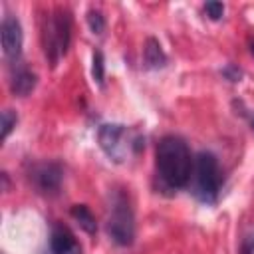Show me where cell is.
I'll list each match as a JSON object with an SVG mask.
<instances>
[{"label": "cell", "mask_w": 254, "mask_h": 254, "mask_svg": "<svg viewBox=\"0 0 254 254\" xmlns=\"http://www.w3.org/2000/svg\"><path fill=\"white\" fill-rule=\"evenodd\" d=\"M155 157H157V171L169 187L183 189L190 181L194 161L190 157L187 143L181 137L177 135L163 137L157 145Z\"/></svg>", "instance_id": "6da1fadb"}, {"label": "cell", "mask_w": 254, "mask_h": 254, "mask_svg": "<svg viewBox=\"0 0 254 254\" xmlns=\"http://www.w3.org/2000/svg\"><path fill=\"white\" fill-rule=\"evenodd\" d=\"M194 181H196V194L204 202H214L220 190V171L218 161L212 153L202 151L194 159Z\"/></svg>", "instance_id": "7a4b0ae2"}, {"label": "cell", "mask_w": 254, "mask_h": 254, "mask_svg": "<svg viewBox=\"0 0 254 254\" xmlns=\"http://www.w3.org/2000/svg\"><path fill=\"white\" fill-rule=\"evenodd\" d=\"M71 38V18L65 10L54 12V16L48 20L46 28V56L50 58L52 65L56 67L60 58L65 56L67 46Z\"/></svg>", "instance_id": "3957f363"}, {"label": "cell", "mask_w": 254, "mask_h": 254, "mask_svg": "<svg viewBox=\"0 0 254 254\" xmlns=\"http://www.w3.org/2000/svg\"><path fill=\"white\" fill-rule=\"evenodd\" d=\"M107 232L111 240L119 246H131L135 240V218L129 206V200L123 194H117L109 212Z\"/></svg>", "instance_id": "277c9868"}, {"label": "cell", "mask_w": 254, "mask_h": 254, "mask_svg": "<svg viewBox=\"0 0 254 254\" xmlns=\"http://www.w3.org/2000/svg\"><path fill=\"white\" fill-rule=\"evenodd\" d=\"M97 141L99 147L103 149V153L113 159L115 163H123L127 157V149L131 147L129 139H127V127L121 123H105L99 127L97 133Z\"/></svg>", "instance_id": "5b68a950"}, {"label": "cell", "mask_w": 254, "mask_h": 254, "mask_svg": "<svg viewBox=\"0 0 254 254\" xmlns=\"http://www.w3.org/2000/svg\"><path fill=\"white\" fill-rule=\"evenodd\" d=\"M0 36H2V52L8 60L16 62L22 54V42H24V34H22V26L20 20L16 16H4L2 20V28H0Z\"/></svg>", "instance_id": "8992f818"}, {"label": "cell", "mask_w": 254, "mask_h": 254, "mask_svg": "<svg viewBox=\"0 0 254 254\" xmlns=\"http://www.w3.org/2000/svg\"><path fill=\"white\" fill-rule=\"evenodd\" d=\"M36 187L46 192V194H54L58 192L60 185H62V179H64V171L58 163H44L40 167L34 169V175H32Z\"/></svg>", "instance_id": "52a82bcc"}, {"label": "cell", "mask_w": 254, "mask_h": 254, "mask_svg": "<svg viewBox=\"0 0 254 254\" xmlns=\"http://www.w3.org/2000/svg\"><path fill=\"white\" fill-rule=\"evenodd\" d=\"M52 252L54 254H83L81 244L77 238L65 228V226H56L52 232Z\"/></svg>", "instance_id": "ba28073f"}, {"label": "cell", "mask_w": 254, "mask_h": 254, "mask_svg": "<svg viewBox=\"0 0 254 254\" xmlns=\"http://www.w3.org/2000/svg\"><path fill=\"white\" fill-rule=\"evenodd\" d=\"M36 87V73L30 71L28 67H20L12 73L10 79V89L14 95L18 97H26L28 93H32V89Z\"/></svg>", "instance_id": "9c48e42d"}, {"label": "cell", "mask_w": 254, "mask_h": 254, "mask_svg": "<svg viewBox=\"0 0 254 254\" xmlns=\"http://www.w3.org/2000/svg\"><path fill=\"white\" fill-rule=\"evenodd\" d=\"M143 56H145V65L151 69H159V67L167 65V54L163 52L159 40H155V38H147Z\"/></svg>", "instance_id": "30bf717a"}, {"label": "cell", "mask_w": 254, "mask_h": 254, "mask_svg": "<svg viewBox=\"0 0 254 254\" xmlns=\"http://www.w3.org/2000/svg\"><path fill=\"white\" fill-rule=\"evenodd\" d=\"M71 216L77 220V224H79L87 234H95L97 222H95V216L91 214V210H89L85 204H75V206H71Z\"/></svg>", "instance_id": "8fae6325"}, {"label": "cell", "mask_w": 254, "mask_h": 254, "mask_svg": "<svg viewBox=\"0 0 254 254\" xmlns=\"http://www.w3.org/2000/svg\"><path fill=\"white\" fill-rule=\"evenodd\" d=\"M91 75H93V81H95L97 85H103V81H105V62H103V54H101L99 50L93 52Z\"/></svg>", "instance_id": "7c38bea8"}, {"label": "cell", "mask_w": 254, "mask_h": 254, "mask_svg": "<svg viewBox=\"0 0 254 254\" xmlns=\"http://www.w3.org/2000/svg\"><path fill=\"white\" fill-rule=\"evenodd\" d=\"M87 24H89V30L93 34H101L105 30V20H103L99 10H89L87 12Z\"/></svg>", "instance_id": "4fadbf2b"}, {"label": "cell", "mask_w": 254, "mask_h": 254, "mask_svg": "<svg viewBox=\"0 0 254 254\" xmlns=\"http://www.w3.org/2000/svg\"><path fill=\"white\" fill-rule=\"evenodd\" d=\"M18 123V115L12 109H4L2 111V139H6L10 135V131L16 127Z\"/></svg>", "instance_id": "5bb4252c"}, {"label": "cell", "mask_w": 254, "mask_h": 254, "mask_svg": "<svg viewBox=\"0 0 254 254\" xmlns=\"http://www.w3.org/2000/svg\"><path fill=\"white\" fill-rule=\"evenodd\" d=\"M204 12H206V16L210 18V20H220L222 18V14H224V4L222 2H206L204 4Z\"/></svg>", "instance_id": "9a60e30c"}, {"label": "cell", "mask_w": 254, "mask_h": 254, "mask_svg": "<svg viewBox=\"0 0 254 254\" xmlns=\"http://www.w3.org/2000/svg\"><path fill=\"white\" fill-rule=\"evenodd\" d=\"M222 75H224V77H228L230 81H240L242 71H240L236 65H232V64H230V65H226V67L222 69Z\"/></svg>", "instance_id": "2e32d148"}, {"label": "cell", "mask_w": 254, "mask_h": 254, "mask_svg": "<svg viewBox=\"0 0 254 254\" xmlns=\"http://www.w3.org/2000/svg\"><path fill=\"white\" fill-rule=\"evenodd\" d=\"M250 52H252V54H254V44H250Z\"/></svg>", "instance_id": "e0dca14e"}, {"label": "cell", "mask_w": 254, "mask_h": 254, "mask_svg": "<svg viewBox=\"0 0 254 254\" xmlns=\"http://www.w3.org/2000/svg\"><path fill=\"white\" fill-rule=\"evenodd\" d=\"M252 129H254V117H252Z\"/></svg>", "instance_id": "ac0fdd59"}]
</instances>
